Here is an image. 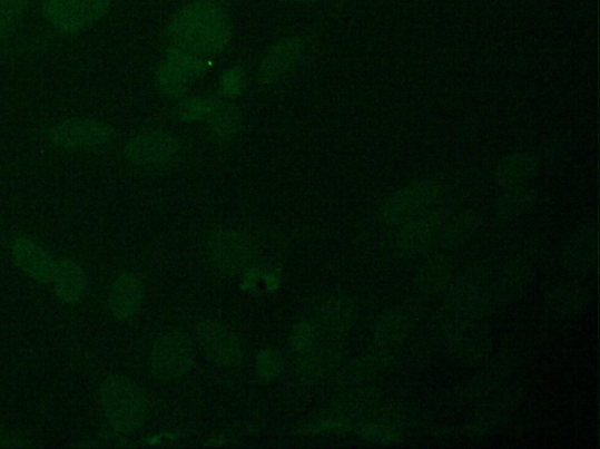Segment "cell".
<instances>
[{"mask_svg":"<svg viewBox=\"0 0 600 449\" xmlns=\"http://www.w3.org/2000/svg\"><path fill=\"white\" fill-rule=\"evenodd\" d=\"M166 37L170 47L213 58L229 47L232 19L228 10L216 0H195L171 17Z\"/></svg>","mask_w":600,"mask_h":449,"instance_id":"obj_1","label":"cell"},{"mask_svg":"<svg viewBox=\"0 0 600 449\" xmlns=\"http://www.w3.org/2000/svg\"><path fill=\"white\" fill-rule=\"evenodd\" d=\"M102 412L112 428L121 433L139 430L149 413V402L144 390L128 378H107L100 389Z\"/></svg>","mask_w":600,"mask_h":449,"instance_id":"obj_2","label":"cell"},{"mask_svg":"<svg viewBox=\"0 0 600 449\" xmlns=\"http://www.w3.org/2000/svg\"><path fill=\"white\" fill-rule=\"evenodd\" d=\"M112 0H41L40 12L63 36H78L94 28L110 10Z\"/></svg>","mask_w":600,"mask_h":449,"instance_id":"obj_3","label":"cell"},{"mask_svg":"<svg viewBox=\"0 0 600 449\" xmlns=\"http://www.w3.org/2000/svg\"><path fill=\"white\" fill-rule=\"evenodd\" d=\"M210 66V58L169 47L155 74V82L165 98L181 99L190 85L209 71Z\"/></svg>","mask_w":600,"mask_h":449,"instance_id":"obj_4","label":"cell"},{"mask_svg":"<svg viewBox=\"0 0 600 449\" xmlns=\"http://www.w3.org/2000/svg\"><path fill=\"white\" fill-rule=\"evenodd\" d=\"M185 150L183 140L173 133L147 130L126 144L125 157L136 167L166 168L181 163Z\"/></svg>","mask_w":600,"mask_h":449,"instance_id":"obj_5","label":"cell"},{"mask_svg":"<svg viewBox=\"0 0 600 449\" xmlns=\"http://www.w3.org/2000/svg\"><path fill=\"white\" fill-rule=\"evenodd\" d=\"M49 143L65 152L96 150L112 145L116 129L94 118H69L53 125L48 131Z\"/></svg>","mask_w":600,"mask_h":449,"instance_id":"obj_6","label":"cell"},{"mask_svg":"<svg viewBox=\"0 0 600 449\" xmlns=\"http://www.w3.org/2000/svg\"><path fill=\"white\" fill-rule=\"evenodd\" d=\"M207 255L218 275L234 277L246 273L255 263L256 246L247 234L222 230L209 238Z\"/></svg>","mask_w":600,"mask_h":449,"instance_id":"obj_7","label":"cell"},{"mask_svg":"<svg viewBox=\"0 0 600 449\" xmlns=\"http://www.w3.org/2000/svg\"><path fill=\"white\" fill-rule=\"evenodd\" d=\"M194 359L195 352L188 336L181 332H168L154 342L148 362L154 378L170 383L187 375Z\"/></svg>","mask_w":600,"mask_h":449,"instance_id":"obj_8","label":"cell"},{"mask_svg":"<svg viewBox=\"0 0 600 449\" xmlns=\"http://www.w3.org/2000/svg\"><path fill=\"white\" fill-rule=\"evenodd\" d=\"M488 269L470 273L447 289V308L455 320L482 321L493 302L488 291Z\"/></svg>","mask_w":600,"mask_h":449,"instance_id":"obj_9","label":"cell"},{"mask_svg":"<svg viewBox=\"0 0 600 449\" xmlns=\"http://www.w3.org/2000/svg\"><path fill=\"white\" fill-rule=\"evenodd\" d=\"M440 196L441 187L434 182L413 184L387 199L383 217L388 224H403L431 211Z\"/></svg>","mask_w":600,"mask_h":449,"instance_id":"obj_10","label":"cell"},{"mask_svg":"<svg viewBox=\"0 0 600 449\" xmlns=\"http://www.w3.org/2000/svg\"><path fill=\"white\" fill-rule=\"evenodd\" d=\"M308 42L303 37H285L272 45L258 67V79L265 86L279 82L304 60Z\"/></svg>","mask_w":600,"mask_h":449,"instance_id":"obj_11","label":"cell"},{"mask_svg":"<svg viewBox=\"0 0 600 449\" xmlns=\"http://www.w3.org/2000/svg\"><path fill=\"white\" fill-rule=\"evenodd\" d=\"M199 346L210 361L222 368L238 367L244 358L238 336L224 323L207 320L196 328Z\"/></svg>","mask_w":600,"mask_h":449,"instance_id":"obj_12","label":"cell"},{"mask_svg":"<svg viewBox=\"0 0 600 449\" xmlns=\"http://www.w3.org/2000/svg\"><path fill=\"white\" fill-rule=\"evenodd\" d=\"M441 213L429 211L402 224L394 240V248L404 258L427 253L434 244L443 223Z\"/></svg>","mask_w":600,"mask_h":449,"instance_id":"obj_13","label":"cell"},{"mask_svg":"<svg viewBox=\"0 0 600 449\" xmlns=\"http://www.w3.org/2000/svg\"><path fill=\"white\" fill-rule=\"evenodd\" d=\"M358 320V310L354 302L343 295L331 296L323 301L314 318L317 333L326 340L343 339L354 328Z\"/></svg>","mask_w":600,"mask_h":449,"instance_id":"obj_14","label":"cell"},{"mask_svg":"<svg viewBox=\"0 0 600 449\" xmlns=\"http://www.w3.org/2000/svg\"><path fill=\"white\" fill-rule=\"evenodd\" d=\"M529 280L530 269L524 261H506L489 271V296L493 304L513 303L524 294Z\"/></svg>","mask_w":600,"mask_h":449,"instance_id":"obj_15","label":"cell"},{"mask_svg":"<svg viewBox=\"0 0 600 449\" xmlns=\"http://www.w3.org/2000/svg\"><path fill=\"white\" fill-rule=\"evenodd\" d=\"M14 263L28 277L39 283H53L58 263L36 241L18 236L11 244Z\"/></svg>","mask_w":600,"mask_h":449,"instance_id":"obj_16","label":"cell"},{"mask_svg":"<svg viewBox=\"0 0 600 449\" xmlns=\"http://www.w3.org/2000/svg\"><path fill=\"white\" fill-rule=\"evenodd\" d=\"M488 345V330L481 321L454 320L447 334V346L453 354L473 361L486 352Z\"/></svg>","mask_w":600,"mask_h":449,"instance_id":"obj_17","label":"cell"},{"mask_svg":"<svg viewBox=\"0 0 600 449\" xmlns=\"http://www.w3.org/2000/svg\"><path fill=\"white\" fill-rule=\"evenodd\" d=\"M455 266L449 256L435 255L422 264L414 277L416 293L433 297L444 293L454 282Z\"/></svg>","mask_w":600,"mask_h":449,"instance_id":"obj_18","label":"cell"},{"mask_svg":"<svg viewBox=\"0 0 600 449\" xmlns=\"http://www.w3.org/2000/svg\"><path fill=\"white\" fill-rule=\"evenodd\" d=\"M142 303V284L135 273L120 274L109 291L108 306L114 316L126 321L135 316Z\"/></svg>","mask_w":600,"mask_h":449,"instance_id":"obj_19","label":"cell"},{"mask_svg":"<svg viewBox=\"0 0 600 449\" xmlns=\"http://www.w3.org/2000/svg\"><path fill=\"white\" fill-rule=\"evenodd\" d=\"M598 252V235L592 228L577 233L564 246L562 252L563 265L572 273H588L596 263Z\"/></svg>","mask_w":600,"mask_h":449,"instance_id":"obj_20","label":"cell"},{"mask_svg":"<svg viewBox=\"0 0 600 449\" xmlns=\"http://www.w3.org/2000/svg\"><path fill=\"white\" fill-rule=\"evenodd\" d=\"M53 284L59 301L70 305L79 303L87 289V279L82 266L73 260H62L58 263Z\"/></svg>","mask_w":600,"mask_h":449,"instance_id":"obj_21","label":"cell"},{"mask_svg":"<svg viewBox=\"0 0 600 449\" xmlns=\"http://www.w3.org/2000/svg\"><path fill=\"white\" fill-rule=\"evenodd\" d=\"M411 331V322L403 310L384 311L376 319L373 328V340L377 346L391 348L403 343Z\"/></svg>","mask_w":600,"mask_h":449,"instance_id":"obj_22","label":"cell"},{"mask_svg":"<svg viewBox=\"0 0 600 449\" xmlns=\"http://www.w3.org/2000/svg\"><path fill=\"white\" fill-rule=\"evenodd\" d=\"M479 228V215L470 211L463 212L449 222L442 223L436 244L444 250L459 248L472 241Z\"/></svg>","mask_w":600,"mask_h":449,"instance_id":"obj_23","label":"cell"},{"mask_svg":"<svg viewBox=\"0 0 600 449\" xmlns=\"http://www.w3.org/2000/svg\"><path fill=\"white\" fill-rule=\"evenodd\" d=\"M588 291L578 285L555 287L545 301L550 316L559 319L573 318L583 312L588 305Z\"/></svg>","mask_w":600,"mask_h":449,"instance_id":"obj_24","label":"cell"},{"mask_svg":"<svg viewBox=\"0 0 600 449\" xmlns=\"http://www.w3.org/2000/svg\"><path fill=\"white\" fill-rule=\"evenodd\" d=\"M303 355L301 374L305 379L316 380L328 375L341 364L343 351L335 344L315 345Z\"/></svg>","mask_w":600,"mask_h":449,"instance_id":"obj_25","label":"cell"},{"mask_svg":"<svg viewBox=\"0 0 600 449\" xmlns=\"http://www.w3.org/2000/svg\"><path fill=\"white\" fill-rule=\"evenodd\" d=\"M208 125L215 139L219 141L232 140L242 129L243 118L240 110L235 105L222 100L208 120Z\"/></svg>","mask_w":600,"mask_h":449,"instance_id":"obj_26","label":"cell"},{"mask_svg":"<svg viewBox=\"0 0 600 449\" xmlns=\"http://www.w3.org/2000/svg\"><path fill=\"white\" fill-rule=\"evenodd\" d=\"M392 363V355L384 350L366 353L351 365L347 380L352 383H364V381L384 373Z\"/></svg>","mask_w":600,"mask_h":449,"instance_id":"obj_27","label":"cell"},{"mask_svg":"<svg viewBox=\"0 0 600 449\" xmlns=\"http://www.w3.org/2000/svg\"><path fill=\"white\" fill-rule=\"evenodd\" d=\"M220 99L213 96H194L184 99L177 107V117L184 123H208Z\"/></svg>","mask_w":600,"mask_h":449,"instance_id":"obj_28","label":"cell"},{"mask_svg":"<svg viewBox=\"0 0 600 449\" xmlns=\"http://www.w3.org/2000/svg\"><path fill=\"white\" fill-rule=\"evenodd\" d=\"M30 0H0V43L8 40L24 18Z\"/></svg>","mask_w":600,"mask_h":449,"instance_id":"obj_29","label":"cell"},{"mask_svg":"<svg viewBox=\"0 0 600 449\" xmlns=\"http://www.w3.org/2000/svg\"><path fill=\"white\" fill-rule=\"evenodd\" d=\"M533 202V194L529 191L517 189L510 191L499 201L498 215L502 221L514 219L527 213Z\"/></svg>","mask_w":600,"mask_h":449,"instance_id":"obj_30","label":"cell"},{"mask_svg":"<svg viewBox=\"0 0 600 449\" xmlns=\"http://www.w3.org/2000/svg\"><path fill=\"white\" fill-rule=\"evenodd\" d=\"M360 436L374 443H395L402 439V432L387 420H373L363 423L358 430Z\"/></svg>","mask_w":600,"mask_h":449,"instance_id":"obj_31","label":"cell"},{"mask_svg":"<svg viewBox=\"0 0 600 449\" xmlns=\"http://www.w3.org/2000/svg\"><path fill=\"white\" fill-rule=\"evenodd\" d=\"M247 82V74L244 71L243 67L239 65L232 66L222 74L218 84V92L222 98L229 100L236 99L246 91Z\"/></svg>","mask_w":600,"mask_h":449,"instance_id":"obj_32","label":"cell"},{"mask_svg":"<svg viewBox=\"0 0 600 449\" xmlns=\"http://www.w3.org/2000/svg\"><path fill=\"white\" fill-rule=\"evenodd\" d=\"M284 365L281 351L274 348L263 349L256 359V370L263 383H271L282 372Z\"/></svg>","mask_w":600,"mask_h":449,"instance_id":"obj_33","label":"cell"},{"mask_svg":"<svg viewBox=\"0 0 600 449\" xmlns=\"http://www.w3.org/2000/svg\"><path fill=\"white\" fill-rule=\"evenodd\" d=\"M527 160H511L500 168L498 179L500 185L508 189L519 188L531 173Z\"/></svg>","mask_w":600,"mask_h":449,"instance_id":"obj_34","label":"cell"},{"mask_svg":"<svg viewBox=\"0 0 600 449\" xmlns=\"http://www.w3.org/2000/svg\"><path fill=\"white\" fill-rule=\"evenodd\" d=\"M317 330L314 321L299 320L292 332V346L298 353H306L316 345Z\"/></svg>","mask_w":600,"mask_h":449,"instance_id":"obj_35","label":"cell"},{"mask_svg":"<svg viewBox=\"0 0 600 449\" xmlns=\"http://www.w3.org/2000/svg\"><path fill=\"white\" fill-rule=\"evenodd\" d=\"M292 2L304 3L309 2V0H292Z\"/></svg>","mask_w":600,"mask_h":449,"instance_id":"obj_36","label":"cell"}]
</instances>
